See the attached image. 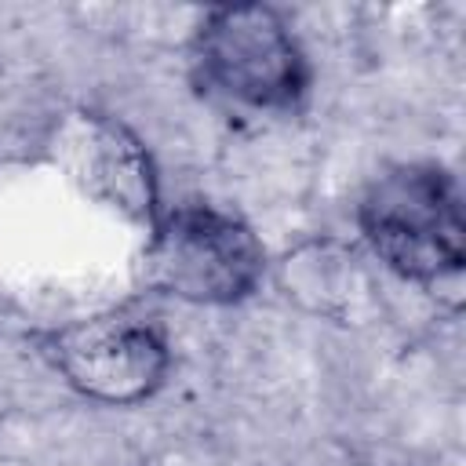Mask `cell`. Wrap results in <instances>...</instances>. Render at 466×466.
<instances>
[{
	"instance_id": "7a4b0ae2",
	"label": "cell",
	"mask_w": 466,
	"mask_h": 466,
	"mask_svg": "<svg viewBox=\"0 0 466 466\" xmlns=\"http://www.w3.org/2000/svg\"><path fill=\"white\" fill-rule=\"evenodd\" d=\"M189 62L204 91L255 113H288L309 91L306 51L288 18L269 4L204 11L193 29Z\"/></svg>"
},
{
	"instance_id": "6da1fadb",
	"label": "cell",
	"mask_w": 466,
	"mask_h": 466,
	"mask_svg": "<svg viewBox=\"0 0 466 466\" xmlns=\"http://www.w3.org/2000/svg\"><path fill=\"white\" fill-rule=\"evenodd\" d=\"M357 226L379 262L422 288L459 284L466 262L462 193L448 167L404 160L375 175L357 204Z\"/></svg>"
},
{
	"instance_id": "277c9868",
	"label": "cell",
	"mask_w": 466,
	"mask_h": 466,
	"mask_svg": "<svg viewBox=\"0 0 466 466\" xmlns=\"http://www.w3.org/2000/svg\"><path fill=\"white\" fill-rule=\"evenodd\" d=\"M44 353L80 397L109 408L149 400L171 371L164 331L131 309L95 313L55 328L44 339Z\"/></svg>"
},
{
	"instance_id": "3957f363",
	"label": "cell",
	"mask_w": 466,
	"mask_h": 466,
	"mask_svg": "<svg viewBox=\"0 0 466 466\" xmlns=\"http://www.w3.org/2000/svg\"><path fill=\"white\" fill-rule=\"evenodd\" d=\"M138 273L157 295L193 306H233L258 291L266 248L233 211L193 200L153 218Z\"/></svg>"
},
{
	"instance_id": "5b68a950",
	"label": "cell",
	"mask_w": 466,
	"mask_h": 466,
	"mask_svg": "<svg viewBox=\"0 0 466 466\" xmlns=\"http://www.w3.org/2000/svg\"><path fill=\"white\" fill-rule=\"evenodd\" d=\"M47 146L51 160L87 197L153 226V218L160 215L157 175L146 146L131 127L95 109H73L58 120L55 138Z\"/></svg>"
}]
</instances>
